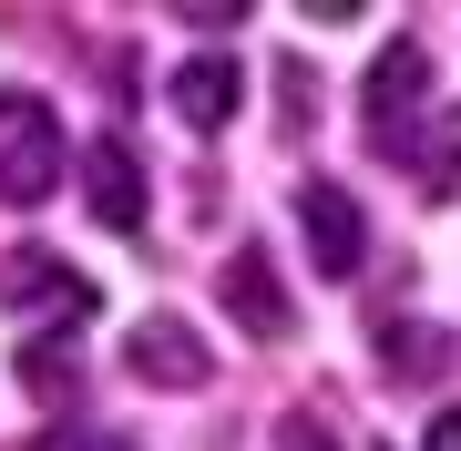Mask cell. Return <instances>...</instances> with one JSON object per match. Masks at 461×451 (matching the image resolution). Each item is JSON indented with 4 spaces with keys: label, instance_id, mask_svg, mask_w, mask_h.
I'll return each mask as SVG.
<instances>
[{
    "label": "cell",
    "instance_id": "obj_7",
    "mask_svg": "<svg viewBox=\"0 0 461 451\" xmlns=\"http://www.w3.org/2000/svg\"><path fill=\"white\" fill-rule=\"evenodd\" d=\"M123 359H133V380H154V390H205L215 380V349L185 329V318H144Z\"/></svg>",
    "mask_w": 461,
    "mask_h": 451
},
{
    "label": "cell",
    "instance_id": "obj_8",
    "mask_svg": "<svg viewBox=\"0 0 461 451\" xmlns=\"http://www.w3.org/2000/svg\"><path fill=\"white\" fill-rule=\"evenodd\" d=\"M390 154L411 165V185H420V195H451V185H461V103H430V113H420Z\"/></svg>",
    "mask_w": 461,
    "mask_h": 451
},
{
    "label": "cell",
    "instance_id": "obj_1",
    "mask_svg": "<svg viewBox=\"0 0 461 451\" xmlns=\"http://www.w3.org/2000/svg\"><path fill=\"white\" fill-rule=\"evenodd\" d=\"M62 185V113L41 93H0V205H41Z\"/></svg>",
    "mask_w": 461,
    "mask_h": 451
},
{
    "label": "cell",
    "instance_id": "obj_14",
    "mask_svg": "<svg viewBox=\"0 0 461 451\" xmlns=\"http://www.w3.org/2000/svg\"><path fill=\"white\" fill-rule=\"evenodd\" d=\"M72 451H133L123 431H83V441H72Z\"/></svg>",
    "mask_w": 461,
    "mask_h": 451
},
{
    "label": "cell",
    "instance_id": "obj_4",
    "mask_svg": "<svg viewBox=\"0 0 461 451\" xmlns=\"http://www.w3.org/2000/svg\"><path fill=\"white\" fill-rule=\"evenodd\" d=\"M83 205H93V226H113V236H133L144 226V154H133V134L113 123V134H93V154H83Z\"/></svg>",
    "mask_w": 461,
    "mask_h": 451
},
{
    "label": "cell",
    "instance_id": "obj_12",
    "mask_svg": "<svg viewBox=\"0 0 461 451\" xmlns=\"http://www.w3.org/2000/svg\"><path fill=\"white\" fill-rule=\"evenodd\" d=\"M277 451H339L329 420H277Z\"/></svg>",
    "mask_w": 461,
    "mask_h": 451
},
{
    "label": "cell",
    "instance_id": "obj_11",
    "mask_svg": "<svg viewBox=\"0 0 461 451\" xmlns=\"http://www.w3.org/2000/svg\"><path fill=\"white\" fill-rule=\"evenodd\" d=\"M21 390H32L41 410H62V401H72V359L51 349V338H32V349H21Z\"/></svg>",
    "mask_w": 461,
    "mask_h": 451
},
{
    "label": "cell",
    "instance_id": "obj_9",
    "mask_svg": "<svg viewBox=\"0 0 461 451\" xmlns=\"http://www.w3.org/2000/svg\"><path fill=\"white\" fill-rule=\"evenodd\" d=\"M451 369V338L430 329V318H390L379 329V380H400V390H430Z\"/></svg>",
    "mask_w": 461,
    "mask_h": 451
},
{
    "label": "cell",
    "instance_id": "obj_5",
    "mask_svg": "<svg viewBox=\"0 0 461 451\" xmlns=\"http://www.w3.org/2000/svg\"><path fill=\"white\" fill-rule=\"evenodd\" d=\"M0 298H11L21 318H62V329L93 318V287L72 277L62 257H41V247H11V257H0Z\"/></svg>",
    "mask_w": 461,
    "mask_h": 451
},
{
    "label": "cell",
    "instance_id": "obj_6",
    "mask_svg": "<svg viewBox=\"0 0 461 451\" xmlns=\"http://www.w3.org/2000/svg\"><path fill=\"white\" fill-rule=\"evenodd\" d=\"M215 287H226V318H236V329H247V338H287V287H277V257H267V247H236L226 257V267H215Z\"/></svg>",
    "mask_w": 461,
    "mask_h": 451
},
{
    "label": "cell",
    "instance_id": "obj_3",
    "mask_svg": "<svg viewBox=\"0 0 461 451\" xmlns=\"http://www.w3.org/2000/svg\"><path fill=\"white\" fill-rule=\"evenodd\" d=\"M420 93H430V51H420V41H390V51L369 62V83H359V123H369V144H379V154H390V144L430 113Z\"/></svg>",
    "mask_w": 461,
    "mask_h": 451
},
{
    "label": "cell",
    "instance_id": "obj_2",
    "mask_svg": "<svg viewBox=\"0 0 461 451\" xmlns=\"http://www.w3.org/2000/svg\"><path fill=\"white\" fill-rule=\"evenodd\" d=\"M297 236H308V267L339 277V287L369 267V216H359V195H348V185H329V175L297 185Z\"/></svg>",
    "mask_w": 461,
    "mask_h": 451
},
{
    "label": "cell",
    "instance_id": "obj_13",
    "mask_svg": "<svg viewBox=\"0 0 461 451\" xmlns=\"http://www.w3.org/2000/svg\"><path fill=\"white\" fill-rule=\"evenodd\" d=\"M420 451H461V410H430V431H420Z\"/></svg>",
    "mask_w": 461,
    "mask_h": 451
},
{
    "label": "cell",
    "instance_id": "obj_10",
    "mask_svg": "<svg viewBox=\"0 0 461 451\" xmlns=\"http://www.w3.org/2000/svg\"><path fill=\"white\" fill-rule=\"evenodd\" d=\"M175 113L195 123V134H226L236 123V62L226 51H195V62L175 72Z\"/></svg>",
    "mask_w": 461,
    "mask_h": 451
}]
</instances>
